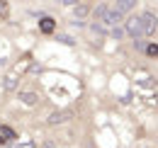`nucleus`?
I'll use <instances>...</instances> for the list:
<instances>
[{
  "instance_id": "f257e3e1",
  "label": "nucleus",
  "mask_w": 158,
  "mask_h": 148,
  "mask_svg": "<svg viewBox=\"0 0 158 148\" xmlns=\"http://www.w3.org/2000/svg\"><path fill=\"white\" fill-rule=\"evenodd\" d=\"M95 17L100 22H105V24H117L119 19H122V15H119L117 10H112V5H98L95 7Z\"/></svg>"
},
{
  "instance_id": "f03ea898",
  "label": "nucleus",
  "mask_w": 158,
  "mask_h": 148,
  "mask_svg": "<svg viewBox=\"0 0 158 148\" xmlns=\"http://www.w3.org/2000/svg\"><path fill=\"white\" fill-rule=\"evenodd\" d=\"M127 32L131 37H143V29H141V17H129L127 19Z\"/></svg>"
},
{
  "instance_id": "7ed1b4c3",
  "label": "nucleus",
  "mask_w": 158,
  "mask_h": 148,
  "mask_svg": "<svg viewBox=\"0 0 158 148\" xmlns=\"http://www.w3.org/2000/svg\"><path fill=\"white\" fill-rule=\"evenodd\" d=\"M141 29H143V34H153L156 32V17L151 12L141 15Z\"/></svg>"
},
{
  "instance_id": "20e7f679",
  "label": "nucleus",
  "mask_w": 158,
  "mask_h": 148,
  "mask_svg": "<svg viewBox=\"0 0 158 148\" xmlns=\"http://www.w3.org/2000/svg\"><path fill=\"white\" fill-rule=\"evenodd\" d=\"M71 117H73V112H71V109H61V112L49 114V119H46V121H49V124H63V121H68Z\"/></svg>"
},
{
  "instance_id": "39448f33",
  "label": "nucleus",
  "mask_w": 158,
  "mask_h": 148,
  "mask_svg": "<svg viewBox=\"0 0 158 148\" xmlns=\"http://www.w3.org/2000/svg\"><path fill=\"white\" fill-rule=\"evenodd\" d=\"M112 10H117L119 15H124V12L134 10V2H131V0H119V2H114V5H112Z\"/></svg>"
},
{
  "instance_id": "423d86ee",
  "label": "nucleus",
  "mask_w": 158,
  "mask_h": 148,
  "mask_svg": "<svg viewBox=\"0 0 158 148\" xmlns=\"http://www.w3.org/2000/svg\"><path fill=\"white\" fill-rule=\"evenodd\" d=\"M20 100L24 102V105H34V102H37L39 97H37L34 92H22V95H20Z\"/></svg>"
},
{
  "instance_id": "0eeeda50",
  "label": "nucleus",
  "mask_w": 158,
  "mask_h": 148,
  "mask_svg": "<svg viewBox=\"0 0 158 148\" xmlns=\"http://www.w3.org/2000/svg\"><path fill=\"white\" fill-rule=\"evenodd\" d=\"M41 32H46V34L54 32V19H51V17H44V19H41Z\"/></svg>"
},
{
  "instance_id": "6e6552de",
  "label": "nucleus",
  "mask_w": 158,
  "mask_h": 148,
  "mask_svg": "<svg viewBox=\"0 0 158 148\" xmlns=\"http://www.w3.org/2000/svg\"><path fill=\"white\" fill-rule=\"evenodd\" d=\"M5 90H7V92L15 90V73H10L7 78H5Z\"/></svg>"
},
{
  "instance_id": "1a4fd4ad",
  "label": "nucleus",
  "mask_w": 158,
  "mask_h": 148,
  "mask_svg": "<svg viewBox=\"0 0 158 148\" xmlns=\"http://www.w3.org/2000/svg\"><path fill=\"white\" fill-rule=\"evenodd\" d=\"M90 12V7L88 5H76V17H85Z\"/></svg>"
},
{
  "instance_id": "9d476101",
  "label": "nucleus",
  "mask_w": 158,
  "mask_h": 148,
  "mask_svg": "<svg viewBox=\"0 0 158 148\" xmlns=\"http://www.w3.org/2000/svg\"><path fill=\"white\" fill-rule=\"evenodd\" d=\"M112 37H114V39H122V37H124V29L114 27V29H112Z\"/></svg>"
},
{
  "instance_id": "9b49d317",
  "label": "nucleus",
  "mask_w": 158,
  "mask_h": 148,
  "mask_svg": "<svg viewBox=\"0 0 158 148\" xmlns=\"http://www.w3.org/2000/svg\"><path fill=\"white\" fill-rule=\"evenodd\" d=\"M146 51H148L151 56H156L158 54V46H156V44H148V46H146Z\"/></svg>"
},
{
  "instance_id": "f8f14e48",
  "label": "nucleus",
  "mask_w": 158,
  "mask_h": 148,
  "mask_svg": "<svg viewBox=\"0 0 158 148\" xmlns=\"http://www.w3.org/2000/svg\"><path fill=\"white\" fill-rule=\"evenodd\" d=\"M93 32H98V34H105L107 29H105V27H100V24H93Z\"/></svg>"
},
{
  "instance_id": "ddd939ff",
  "label": "nucleus",
  "mask_w": 158,
  "mask_h": 148,
  "mask_svg": "<svg viewBox=\"0 0 158 148\" xmlns=\"http://www.w3.org/2000/svg\"><path fill=\"white\" fill-rule=\"evenodd\" d=\"M15 148H34V143H22V146H15Z\"/></svg>"
},
{
  "instance_id": "4468645a",
  "label": "nucleus",
  "mask_w": 158,
  "mask_h": 148,
  "mask_svg": "<svg viewBox=\"0 0 158 148\" xmlns=\"http://www.w3.org/2000/svg\"><path fill=\"white\" fill-rule=\"evenodd\" d=\"M2 143H5V138H2V136H0V146H2Z\"/></svg>"
},
{
  "instance_id": "2eb2a0df",
  "label": "nucleus",
  "mask_w": 158,
  "mask_h": 148,
  "mask_svg": "<svg viewBox=\"0 0 158 148\" xmlns=\"http://www.w3.org/2000/svg\"><path fill=\"white\" fill-rule=\"evenodd\" d=\"M10 148H15V146H10Z\"/></svg>"
}]
</instances>
